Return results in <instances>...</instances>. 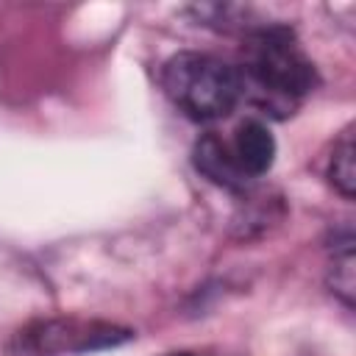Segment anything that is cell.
Instances as JSON below:
<instances>
[{"label":"cell","mask_w":356,"mask_h":356,"mask_svg":"<svg viewBox=\"0 0 356 356\" xmlns=\"http://www.w3.org/2000/svg\"><path fill=\"white\" fill-rule=\"evenodd\" d=\"M239 86L264 111L292 114V106L317 86V70L286 25H256L239 50Z\"/></svg>","instance_id":"6da1fadb"},{"label":"cell","mask_w":356,"mask_h":356,"mask_svg":"<svg viewBox=\"0 0 356 356\" xmlns=\"http://www.w3.org/2000/svg\"><path fill=\"white\" fill-rule=\"evenodd\" d=\"M161 86L167 97L195 122H211L228 117L242 97L236 67L209 53L184 50L175 53L161 70Z\"/></svg>","instance_id":"7a4b0ae2"},{"label":"cell","mask_w":356,"mask_h":356,"mask_svg":"<svg viewBox=\"0 0 356 356\" xmlns=\"http://www.w3.org/2000/svg\"><path fill=\"white\" fill-rule=\"evenodd\" d=\"M134 334L108 323H81V320H33L22 325L6 345V356H58L114 348L128 342Z\"/></svg>","instance_id":"3957f363"},{"label":"cell","mask_w":356,"mask_h":356,"mask_svg":"<svg viewBox=\"0 0 356 356\" xmlns=\"http://www.w3.org/2000/svg\"><path fill=\"white\" fill-rule=\"evenodd\" d=\"M228 147L234 153L236 167L242 170V175L248 181L264 175L273 167V161H275V139L267 131V125L259 122V120H245L236 128L234 142Z\"/></svg>","instance_id":"277c9868"},{"label":"cell","mask_w":356,"mask_h":356,"mask_svg":"<svg viewBox=\"0 0 356 356\" xmlns=\"http://www.w3.org/2000/svg\"><path fill=\"white\" fill-rule=\"evenodd\" d=\"M192 159H195L197 172H203L209 181H214V184H220L225 189H245L248 186V178L236 167L231 147L217 134H203L195 142Z\"/></svg>","instance_id":"5b68a950"},{"label":"cell","mask_w":356,"mask_h":356,"mask_svg":"<svg viewBox=\"0 0 356 356\" xmlns=\"http://www.w3.org/2000/svg\"><path fill=\"white\" fill-rule=\"evenodd\" d=\"M353 264H356V259H353V234H350V228H345L342 236H334L331 261H328L331 292L339 295L345 306H353V289H356Z\"/></svg>","instance_id":"8992f818"},{"label":"cell","mask_w":356,"mask_h":356,"mask_svg":"<svg viewBox=\"0 0 356 356\" xmlns=\"http://www.w3.org/2000/svg\"><path fill=\"white\" fill-rule=\"evenodd\" d=\"M353 156H356V145H353V134L348 128L342 134V139L334 145L331 164H328V178H331L334 189L348 200L356 195V164H353Z\"/></svg>","instance_id":"52a82bcc"},{"label":"cell","mask_w":356,"mask_h":356,"mask_svg":"<svg viewBox=\"0 0 356 356\" xmlns=\"http://www.w3.org/2000/svg\"><path fill=\"white\" fill-rule=\"evenodd\" d=\"M167 356H192V353H167Z\"/></svg>","instance_id":"ba28073f"}]
</instances>
